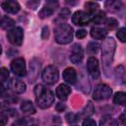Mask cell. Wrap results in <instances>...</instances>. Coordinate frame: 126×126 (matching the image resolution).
Wrapping results in <instances>:
<instances>
[{"instance_id":"cell-45","label":"cell","mask_w":126,"mask_h":126,"mask_svg":"<svg viewBox=\"0 0 126 126\" xmlns=\"http://www.w3.org/2000/svg\"><path fill=\"white\" fill-rule=\"evenodd\" d=\"M73 126H77V125H73Z\"/></svg>"},{"instance_id":"cell-30","label":"cell","mask_w":126,"mask_h":126,"mask_svg":"<svg viewBox=\"0 0 126 126\" xmlns=\"http://www.w3.org/2000/svg\"><path fill=\"white\" fill-rule=\"evenodd\" d=\"M70 15H71L70 10L67 9V8H64V9L59 13V15H58V19H59V20H66V19L69 18Z\"/></svg>"},{"instance_id":"cell-14","label":"cell","mask_w":126,"mask_h":126,"mask_svg":"<svg viewBox=\"0 0 126 126\" xmlns=\"http://www.w3.org/2000/svg\"><path fill=\"white\" fill-rule=\"evenodd\" d=\"M104 6L107 11L112 13H117L123 9V3L118 0H108L104 3Z\"/></svg>"},{"instance_id":"cell-18","label":"cell","mask_w":126,"mask_h":126,"mask_svg":"<svg viewBox=\"0 0 126 126\" xmlns=\"http://www.w3.org/2000/svg\"><path fill=\"white\" fill-rule=\"evenodd\" d=\"M21 110L23 111V113H25L27 115H32L36 112L35 107L33 106L32 102L30 100H24L21 103Z\"/></svg>"},{"instance_id":"cell-44","label":"cell","mask_w":126,"mask_h":126,"mask_svg":"<svg viewBox=\"0 0 126 126\" xmlns=\"http://www.w3.org/2000/svg\"><path fill=\"white\" fill-rule=\"evenodd\" d=\"M29 126H33V125H29Z\"/></svg>"},{"instance_id":"cell-22","label":"cell","mask_w":126,"mask_h":126,"mask_svg":"<svg viewBox=\"0 0 126 126\" xmlns=\"http://www.w3.org/2000/svg\"><path fill=\"white\" fill-rule=\"evenodd\" d=\"M113 101L116 104L123 105L126 104V93L124 92H117L113 96Z\"/></svg>"},{"instance_id":"cell-23","label":"cell","mask_w":126,"mask_h":126,"mask_svg":"<svg viewBox=\"0 0 126 126\" xmlns=\"http://www.w3.org/2000/svg\"><path fill=\"white\" fill-rule=\"evenodd\" d=\"M105 21H106V17H105V13L104 12L98 11L94 15V18H93V23L94 24L99 25V24L105 23Z\"/></svg>"},{"instance_id":"cell-9","label":"cell","mask_w":126,"mask_h":126,"mask_svg":"<svg viewBox=\"0 0 126 126\" xmlns=\"http://www.w3.org/2000/svg\"><path fill=\"white\" fill-rule=\"evenodd\" d=\"M87 70L88 73L90 74V76L93 79H97L100 75V71H99V64L98 61L95 57H90L87 61Z\"/></svg>"},{"instance_id":"cell-5","label":"cell","mask_w":126,"mask_h":126,"mask_svg":"<svg viewBox=\"0 0 126 126\" xmlns=\"http://www.w3.org/2000/svg\"><path fill=\"white\" fill-rule=\"evenodd\" d=\"M94 15L87 11H77L72 16V22L77 26H87L93 22Z\"/></svg>"},{"instance_id":"cell-11","label":"cell","mask_w":126,"mask_h":126,"mask_svg":"<svg viewBox=\"0 0 126 126\" xmlns=\"http://www.w3.org/2000/svg\"><path fill=\"white\" fill-rule=\"evenodd\" d=\"M1 7L3 8V10L7 13L10 14H16L20 11L21 7L20 4L17 1H13V0H8V1H4L1 4Z\"/></svg>"},{"instance_id":"cell-31","label":"cell","mask_w":126,"mask_h":126,"mask_svg":"<svg viewBox=\"0 0 126 126\" xmlns=\"http://www.w3.org/2000/svg\"><path fill=\"white\" fill-rule=\"evenodd\" d=\"M115 77L117 80H121L123 78V75H124V67L122 65L118 66L115 68Z\"/></svg>"},{"instance_id":"cell-46","label":"cell","mask_w":126,"mask_h":126,"mask_svg":"<svg viewBox=\"0 0 126 126\" xmlns=\"http://www.w3.org/2000/svg\"><path fill=\"white\" fill-rule=\"evenodd\" d=\"M55 126H56V125H55Z\"/></svg>"},{"instance_id":"cell-27","label":"cell","mask_w":126,"mask_h":126,"mask_svg":"<svg viewBox=\"0 0 126 126\" xmlns=\"http://www.w3.org/2000/svg\"><path fill=\"white\" fill-rule=\"evenodd\" d=\"M105 27L107 30H113V29H116L118 27V22L117 20H115L114 18H109L105 21Z\"/></svg>"},{"instance_id":"cell-29","label":"cell","mask_w":126,"mask_h":126,"mask_svg":"<svg viewBox=\"0 0 126 126\" xmlns=\"http://www.w3.org/2000/svg\"><path fill=\"white\" fill-rule=\"evenodd\" d=\"M93 113H94V106H93L92 102L89 101V103L87 104V106L84 108L82 114H83L84 116H89V115H91V114H93Z\"/></svg>"},{"instance_id":"cell-17","label":"cell","mask_w":126,"mask_h":126,"mask_svg":"<svg viewBox=\"0 0 126 126\" xmlns=\"http://www.w3.org/2000/svg\"><path fill=\"white\" fill-rule=\"evenodd\" d=\"M107 34L106 30L98 28V27H94L91 29V35L94 39H104Z\"/></svg>"},{"instance_id":"cell-40","label":"cell","mask_w":126,"mask_h":126,"mask_svg":"<svg viewBox=\"0 0 126 126\" xmlns=\"http://www.w3.org/2000/svg\"><path fill=\"white\" fill-rule=\"evenodd\" d=\"M26 124V120L24 118H21V119H18L16 122L13 123V126H24Z\"/></svg>"},{"instance_id":"cell-6","label":"cell","mask_w":126,"mask_h":126,"mask_svg":"<svg viewBox=\"0 0 126 126\" xmlns=\"http://www.w3.org/2000/svg\"><path fill=\"white\" fill-rule=\"evenodd\" d=\"M7 38L9 40L10 43H12L13 45H21L23 43V39H24V31L22 28L17 27L14 28L10 31H8L7 32Z\"/></svg>"},{"instance_id":"cell-21","label":"cell","mask_w":126,"mask_h":126,"mask_svg":"<svg viewBox=\"0 0 126 126\" xmlns=\"http://www.w3.org/2000/svg\"><path fill=\"white\" fill-rule=\"evenodd\" d=\"M1 28L3 30H12V28L15 26V21L11 18H9L8 16H3L1 19ZM14 29V28H13Z\"/></svg>"},{"instance_id":"cell-1","label":"cell","mask_w":126,"mask_h":126,"mask_svg":"<svg viewBox=\"0 0 126 126\" xmlns=\"http://www.w3.org/2000/svg\"><path fill=\"white\" fill-rule=\"evenodd\" d=\"M34 95L37 105L40 108H47L54 102L53 93L43 85H36L34 88Z\"/></svg>"},{"instance_id":"cell-41","label":"cell","mask_w":126,"mask_h":126,"mask_svg":"<svg viewBox=\"0 0 126 126\" xmlns=\"http://www.w3.org/2000/svg\"><path fill=\"white\" fill-rule=\"evenodd\" d=\"M120 121L122 122V124L124 126H126V117L124 115H120Z\"/></svg>"},{"instance_id":"cell-7","label":"cell","mask_w":126,"mask_h":126,"mask_svg":"<svg viewBox=\"0 0 126 126\" xmlns=\"http://www.w3.org/2000/svg\"><path fill=\"white\" fill-rule=\"evenodd\" d=\"M112 94V90L105 84H100L95 87L93 93V98L94 100H102L110 97Z\"/></svg>"},{"instance_id":"cell-24","label":"cell","mask_w":126,"mask_h":126,"mask_svg":"<svg viewBox=\"0 0 126 126\" xmlns=\"http://www.w3.org/2000/svg\"><path fill=\"white\" fill-rule=\"evenodd\" d=\"M53 12H54V8H52V7H50V6L47 5V7H43V8L39 11L38 17H39L40 19H45V18L50 17V16L53 14Z\"/></svg>"},{"instance_id":"cell-26","label":"cell","mask_w":126,"mask_h":126,"mask_svg":"<svg viewBox=\"0 0 126 126\" xmlns=\"http://www.w3.org/2000/svg\"><path fill=\"white\" fill-rule=\"evenodd\" d=\"M99 49V44L97 42H94V41H91L89 42L88 46H87V52L89 54H95Z\"/></svg>"},{"instance_id":"cell-2","label":"cell","mask_w":126,"mask_h":126,"mask_svg":"<svg viewBox=\"0 0 126 126\" xmlns=\"http://www.w3.org/2000/svg\"><path fill=\"white\" fill-rule=\"evenodd\" d=\"M115 49L116 42L113 37H106L101 44V60L104 68H108L111 66Z\"/></svg>"},{"instance_id":"cell-38","label":"cell","mask_w":126,"mask_h":126,"mask_svg":"<svg viewBox=\"0 0 126 126\" xmlns=\"http://www.w3.org/2000/svg\"><path fill=\"white\" fill-rule=\"evenodd\" d=\"M65 109H66V105L63 104L62 102H58V103L56 104V110H57V111L61 112V111H64Z\"/></svg>"},{"instance_id":"cell-13","label":"cell","mask_w":126,"mask_h":126,"mask_svg":"<svg viewBox=\"0 0 126 126\" xmlns=\"http://www.w3.org/2000/svg\"><path fill=\"white\" fill-rule=\"evenodd\" d=\"M63 79L66 83L70 84V85H73L76 83V80H77V73L75 71L74 68H71V67H68L66 68L64 71H63Z\"/></svg>"},{"instance_id":"cell-4","label":"cell","mask_w":126,"mask_h":126,"mask_svg":"<svg viewBox=\"0 0 126 126\" xmlns=\"http://www.w3.org/2000/svg\"><path fill=\"white\" fill-rule=\"evenodd\" d=\"M58 78H59L58 69L53 65H49L45 67L44 70L42 71V80L47 85L55 84L58 81Z\"/></svg>"},{"instance_id":"cell-34","label":"cell","mask_w":126,"mask_h":126,"mask_svg":"<svg viewBox=\"0 0 126 126\" xmlns=\"http://www.w3.org/2000/svg\"><path fill=\"white\" fill-rule=\"evenodd\" d=\"M39 3H40V1H29L27 3V6L32 10H35L37 8V6L39 5Z\"/></svg>"},{"instance_id":"cell-8","label":"cell","mask_w":126,"mask_h":126,"mask_svg":"<svg viewBox=\"0 0 126 126\" xmlns=\"http://www.w3.org/2000/svg\"><path fill=\"white\" fill-rule=\"evenodd\" d=\"M11 70L13 71V73L16 76L19 77H24L27 74V70H26V63L25 60L23 58H16L12 61L11 63Z\"/></svg>"},{"instance_id":"cell-19","label":"cell","mask_w":126,"mask_h":126,"mask_svg":"<svg viewBox=\"0 0 126 126\" xmlns=\"http://www.w3.org/2000/svg\"><path fill=\"white\" fill-rule=\"evenodd\" d=\"M99 126H118V121L110 115H104L99 121Z\"/></svg>"},{"instance_id":"cell-10","label":"cell","mask_w":126,"mask_h":126,"mask_svg":"<svg viewBox=\"0 0 126 126\" xmlns=\"http://www.w3.org/2000/svg\"><path fill=\"white\" fill-rule=\"evenodd\" d=\"M84 57V51L80 44H74L70 52V60L74 64H79L82 62Z\"/></svg>"},{"instance_id":"cell-15","label":"cell","mask_w":126,"mask_h":126,"mask_svg":"<svg viewBox=\"0 0 126 126\" xmlns=\"http://www.w3.org/2000/svg\"><path fill=\"white\" fill-rule=\"evenodd\" d=\"M70 94H71V88L67 85L61 84L56 89V95L60 100H66Z\"/></svg>"},{"instance_id":"cell-39","label":"cell","mask_w":126,"mask_h":126,"mask_svg":"<svg viewBox=\"0 0 126 126\" xmlns=\"http://www.w3.org/2000/svg\"><path fill=\"white\" fill-rule=\"evenodd\" d=\"M5 111V110H4ZM5 113L8 115V116H18V112L15 110V109H7L5 111Z\"/></svg>"},{"instance_id":"cell-43","label":"cell","mask_w":126,"mask_h":126,"mask_svg":"<svg viewBox=\"0 0 126 126\" xmlns=\"http://www.w3.org/2000/svg\"><path fill=\"white\" fill-rule=\"evenodd\" d=\"M125 113H126V108H125Z\"/></svg>"},{"instance_id":"cell-37","label":"cell","mask_w":126,"mask_h":126,"mask_svg":"<svg viewBox=\"0 0 126 126\" xmlns=\"http://www.w3.org/2000/svg\"><path fill=\"white\" fill-rule=\"evenodd\" d=\"M48 36H49L48 28H47V27H44V28L42 29V32H41V37H42V39H46Z\"/></svg>"},{"instance_id":"cell-28","label":"cell","mask_w":126,"mask_h":126,"mask_svg":"<svg viewBox=\"0 0 126 126\" xmlns=\"http://www.w3.org/2000/svg\"><path fill=\"white\" fill-rule=\"evenodd\" d=\"M116 35L121 42H126V28H121L117 31Z\"/></svg>"},{"instance_id":"cell-16","label":"cell","mask_w":126,"mask_h":126,"mask_svg":"<svg viewBox=\"0 0 126 126\" xmlns=\"http://www.w3.org/2000/svg\"><path fill=\"white\" fill-rule=\"evenodd\" d=\"M10 86H11L12 90L15 93H17V94H23V93L26 92V89H27L26 88V85L22 81L17 80V79H12Z\"/></svg>"},{"instance_id":"cell-42","label":"cell","mask_w":126,"mask_h":126,"mask_svg":"<svg viewBox=\"0 0 126 126\" xmlns=\"http://www.w3.org/2000/svg\"><path fill=\"white\" fill-rule=\"evenodd\" d=\"M124 85H126V79H125V81H124Z\"/></svg>"},{"instance_id":"cell-36","label":"cell","mask_w":126,"mask_h":126,"mask_svg":"<svg viewBox=\"0 0 126 126\" xmlns=\"http://www.w3.org/2000/svg\"><path fill=\"white\" fill-rule=\"evenodd\" d=\"M86 35H87V31H85V30H79L76 32V36L80 39L86 37Z\"/></svg>"},{"instance_id":"cell-33","label":"cell","mask_w":126,"mask_h":126,"mask_svg":"<svg viewBox=\"0 0 126 126\" xmlns=\"http://www.w3.org/2000/svg\"><path fill=\"white\" fill-rule=\"evenodd\" d=\"M0 120H1V126H5L6 123L8 122V115L5 113L4 110H2L1 115H0Z\"/></svg>"},{"instance_id":"cell-20","label":"cell","mask_w":126,"mask_h":126,"mask_svg":"<svg viewBox=\"0 0 126 126\" xmlns=\"http://www.w3.org/2000/svg\"><path fill=\"white\" fill-rule=\"evenodd\" d=\"M10 84H11L10 74L5 67H2L1 68V85H2L1 87L4 89V88H7L8 86H10Z\"/></svg>"},{"instance_id":"cell-32","label":"cell","mask_w":126,"mask_h":126,"mask_svg":"<svg viewBox=\"0 0 126 126\" xmlns=\"http://www.w3.org/2000/svg\"><path fill=\"white\" fill-rule=\"evenodd\" d=\"M65 118H66L67 122H69V123H73V122H76V121L80 120L79 115H75L74 113H68V114L65 116Z\"/></svg>"},{"instance_id":"cell-35","label":"cell","mask_w":126,"mask_h":126,"mask_svg":"<svg viewBox=\"0 0 126 126\" xmlns=\"http://www.w3.org/2000/svg\"><path fill=\"white\" fill-rule=\"evenodd\" d=\"M82 126H96V125H95L94 120H93L91 118H86L83 121V125Z\"/></svg>"},{"instance_id":"cell-25","label":"cell","mask_w":126,"mask_h":126,"mask_svg":"<svg viewBox=\"0 0 126 126\" xmlns=\"http://www.w3.org/2000/svg\"><path fill=\"white\" fill-rule=\"evenodd\" d=\"M85 7H86V11L91 13V14H95L96 12H98V8L99 5L95 2H86L85 3Z\"/></svg>"},{"instance_id":"cell-12","label":"cell","mask_w":126,"mask_h":126,"mask_svg":"<svg viewBox=\"0 0 126 126\" xmlns=\"http://www.w3.org/2000/svg\"><path fill=\"white\" fill-rule=\"evenodd\" d=\"M39 70H40V63L35 58L31 60V62H30V77H29V81L31 83L36 79V77L39 73Z\"/></svg>"},{"instance_id":"cell-3","label":"cell","mask_w":126,"mask_h":126,"mask_svg":"<svg viewBox=\"0 0 126 126\" xmlns=\"http://www.w3.org/2000/svg\"><path fill=\"white\" fill-rule=\"evenodd\" d=\"M54 36L56 42L59 44H67L72 41L73 38V29L71 26L61 23L54 30Z\"/></svg>"}]
</instances>
